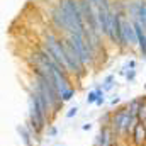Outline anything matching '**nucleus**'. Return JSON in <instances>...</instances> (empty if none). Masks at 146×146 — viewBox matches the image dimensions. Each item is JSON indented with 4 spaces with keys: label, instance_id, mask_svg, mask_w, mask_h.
Segmentation results:
<instances>
[{
    "label": "nucleus",
    "instance_id": "nucleus-10",
    "mask_svg": "<svg viewBox=\"0 0 146 146\" xmlns=\"http://www.w3.org/2000/svg\"><path fill=\"white\" fill-rule=\"evenodd\" d=\"M104 104V95H100L99 99H97V106H102Z\"/></svg>",
    "mask_w": 146,
    "mask_h": 146
},
{
    "label": "nucleus",
    "instance_id": "nucleus-4",
    "mask_svg": "<svg viewBox=\"0 0 146 146\" xmlns=\"http://www.w3.org/2000/svg\"><path fill=\"white\" fill-rule=\"evenodd\" d=\"M136 21L146 29V0H139V7H138V15Z\"/></svg>",
    "mask_w": 146,
    "mask_h": 146
},
{
    "label": "nucleus",
    "instance_id": "nucleus-11",
    "mask_svg": "<svg viewBox=\"0 0 146 146\" xmlns=\"http://www.w3.org/2000/svg\"><path fill=\"white\" fill-rule=\"evenodd\" d=\"M133 78H134V72L127 73V80H133Z\"/></svg>",
    "mask_w": 146,
    "mask_h": 146
},
{
    "label": "nucleus",
    "instance_id": "nucleus-7",
    "mask_svg": "<svg viewBox=\"0 0 146 146\" xmlns=\"http://www.w3.org/2000/svg\"><path fill=\"white\" fill-rule=\"evenodd\" d=\"M19 131H21V134H22V139H24V143L27 146H31V141H29V134H27V131L24 129V127H19Z\"/></svg>",
    "mask_w": 146,
    "mask_h": 146
},
{
    "label": "nucleus",
    "instance_id": "nucleus-8",
    "mask_svg": "<svg viewBox=\"0 0 146 146\" xmlns=\"http://www.w3.org/2000/svg\"><path fill=\"white\" fill-rule=\"evenodd\" d=\"M112 80H114L112 76H107V78H106V85H104V88H106V90H109L110 87H112Z\"/></svg>",
    "mask_w": 146,
    "mask_h": 146
},
{
    "label": "nucleus",
    "instance_id": "nucleus-6",
    "mask_svg": "<svg viewBox=\"0 0 146 146\" xmlns=\"http://www.w3.org/2000/svg\"><path fill=\"white\" fill-rule=\"evenodd\" d=\"M138 115H139V121H141V122H146V100L143 102V106H141Z\"/></svg>",
    "mask_w": 146,
    "mask_h": 146
},
{
    "label": "nucleus",
    "instance_id": "nucleus-9",
    "mask_svg": "<svg viewBox=\"0 0 146 146\" xmlns=\"http://www.w3.org/2000/svg\"><path fill=\"white\" fill-rule=\"evenodd\" d=\"M76 107H73V109H70V112H68V114H66V115H68V117H73V115H75V114H76Z\"/></svg>",
    "mask_w": 146,
    "mask_h": 146
},
{
    "label": "nucleus",
    "instance_id": "nucleus-2",
    "mask_svg": "<svg viewBox=\"0 0 146 146\" xmlns=\"http://www.w3.org/2000/svg\"><path fill=\"white\" fill-rule=\"evenodd\" d=\"M133 26H134V31H136V37H138V42H139V49H141V53H143V56H146V34H145V27L138 22V21H134L133 22Z\"/></svg>",
    "mask_w": 146,
    "mask_h": 146
},
{
    "label": "nucleus",
    "instance_id": "nucleus-1",
    "mask_svg": "<svg viewBox=\"0 0 146 146\" xmlns=\"http://www.w3.org/2000/svg\"><path fill=\"white\" fill-rule=\"evenodd\" d=\"M136 31H134V26H131L127 21L122 22V44H133L136 41Z\"/></svg>",
    "mask_w": 146,
    "mask_h": 146
},
{
    "label": "nucleus",
    "instance_id": "nucleus-3",
    "mask_svg": "<svg viewBox=\"0 0 146 146\" xmlns=\"http://www.w3.org/2000/svg\"><path fill=\"white\" fill-rule=\"evenodd\" d=\"M133 133H134V143L136 145H143L146 141V124H143V122L134 124Z\"/></svg>",
    "mask_w": 146,
    "mask_h": 146
},
{
    "label": "nucleus",
    "instance_id": "nucleus-5",
    "mask_svg": "<svg viewBox=\"0 0 146 146\" xmlns=\"http://www.w3.org/2000/svg\"><path fill=\"white\" fill-rule=\"evenodd\" d=\"M100 95H104V92H102V90L90 92V94H88V97H87V104H94V102H97V99H99Z\"/></svg>",
    "mask_w": 146,
    "mask_h": 146
}]
</instances>
